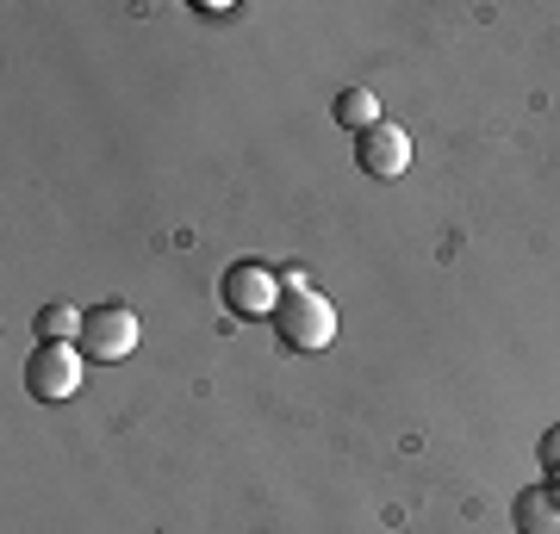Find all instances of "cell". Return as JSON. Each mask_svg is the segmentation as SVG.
Returning <instances> with one entry per match:
<instances>
[{"label": "cell", "mask_w": 560, "mask_h": 534, "mask_svg": "<svg viewBox=\"0 0 560 534\" xmlns=\"http://www.w3.org/2000/svg\"><path fill=\"white\" fill-rule=\"evenodd\" d=\"M287 280V298H280L275 311V336L293 348V355H318L337 342V305L318 293V286H305L300 274H280Z\"/></svg>", "instance_id": "obj_1"}, {"label": "cell", "mask_w": 560, "mask_h": 534, "mask_svg": "<svg viewBox=\"0 0 560 534\" xmlns=\"http://www.w3.org/2000/svg\"><path fill=\"white\" fill-rule=\"evenodd\" d=\"M219 293H224V311L231 317H249V323H275L280 311V298H287V280L268 268V261H231L219 280Z\"/></svg>", "instance_id": "obj_2"}, {"label": "cell", "mask_w": 560, "mask_h": 534, "mask_svg": "<svg viewBox=\"0 0 560 534\" xmlns=\"http://www.w3.org/2000/svg\"><path fill=\"white\" fill-rule=\"evenodd\" d=\"M25 392L44 397V404L75 397L81 392V348L75 342H38L32 360H25Z\"/></svg>", "instance_id": "obj_3"}, {"label": "cell", "mask_w": 560, "mask_h": 534, "mask_svg": "<svg viewBox=\"0 0 560 534\" xmlns=\"http://www.w3.org/2000/svg\"><path fill=\"white\" fill-rule=\"evenodd\" d=\"M81 360H125L131 348H138V317L125 311V305H94V311L81 317Z\"/></svg>", "instance_id": "obj_4"}, {"label": "cell", "mask_w": 560, "mask_h": 534, "mask_svg": "<svg viewBox=\"0 0 560 534\" xmlns=\"http://www.w3.org/2000/svg\"><path fill=\"white\" fill-rule=\"evenodd\" d=\"M355 162H361V175L399 180L405 168H411V131H399L393 119H381L374 131H361L355 138Z\"/></svg>", "instance_id": "obj_5"}, {"label": "cell", "mask_w": 560, "mask_h": 534, "mask_svg": "<svg viewBox=\"0 0 560 534\" xmlns=\"http://www.w3.org/2000/svg\"><path fill=\"white\" fill-rule=\"evenodd\" d=\"M511 522H517V534H560V485H529V491H517Z\"/></svg>", "instance_id": "obj_6"}, {"label": "cell", "mask_w": 560, "mask_h": 534, "mask_svg": "<svg viewBox=\"0 0 560 534\" xmlns=\"http://www.w3.org/2000/svg\"><path fill=\"white\" fill-rule=\"evenodd\" d=\"M330 112H337L342 131H355V138H361V131H374V124H381V99L368 94V87H342Z\"/></svg>", "instance_id": "obj_7"}, {"label": "cell", "mask_w": 560, "mask_h": 534, "mask_svg": "<svg viewBox=\"0 0 560 534\" xmlns=\"http://www.w3.org/2000/svg\"><path fill=\"white\" fill-rule=\"evenodd\" d=\"M81 317L88 311H69V305H44L32 317V336L38 342H81Z\"/></svg>", "instance_id": "obj_8"}, {"label": "cell", "mask_w": 560, "mask_h": 534, "mask_svg": "<svg viewBox=\"0 0 560 534\" xmlns=\"http://www.w3.org/2000/svg\"><path fill=\"white\" fill-rule=\"evenodd\" d=\"M536 454H541V473H548V478L560 485V423H555V429H548V436L536 441Z\"/></svg>", "instance_id": "obj_9"}]
</instances>
